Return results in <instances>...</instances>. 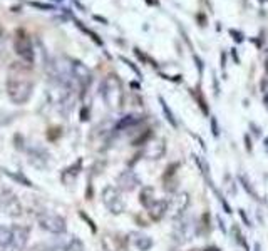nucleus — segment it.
<instances>
[{
    "label": "nucleus",
    "instance_id": "1",
    "mask_svg": "<svg viewBox=\"0 0 268 251\" xmlns=\"http://www.w3.org/2000/svg\"><path fill=\"white\" fill-rule=\"evenodd\" d=\"M32 79L29 67L22 64H12L9 69V75H7V94L12 102L15 104H24L30 97L32 94Z\"/></svg>",
    "mask_w": 268,
    "mask_h": 251
},
{
    "label": "nucleus",
    "instance_id": "2",
    "mask_svg": "<svg viewBox=\"0 0 268 251\" xmlns=\"http://www.w3.org/2000/svg\"><path fill=\"white\" fill-rule=\"evenodd\" d=\"M102 97L111 109H119L122 106L124 92H122V84L116 75H107L104 84H102Z\"/></svg>",
    "mask_w": 268,
    "mask_h": 251
},
{
    "label": "nucleus",
    "instance_id": "3",
    "mask_svg": "<svg viewBox=\"0 0 268 251\" xmlns=\"http://www.w3.org/2000/svg\"><path fill=\"white\" fill-rule=\"evenodd\" d=\"M102 203L107 208V211L113 213V215H121L126 209L124 198L116 186H106L102 189Z\"/></svg>",
    "mask_w": 268,
    "mask_h": 251
},
{
    "label": "nucleus",
    "instance_id": "4",
    "mask_svg": "<svg viewBox=\"0 0 268 251\" xmlns=\"http://www.w3.org/2000/svg\"><path fill=\"white\" fill-rule=\"evenodd\" d=\"M14 47H15V54H17L27 65H30L32 62H34V50H32L30 37H29L27 32L22 31V29L15 32Z\"/></svg>",
    "mask_w": 268,
    "mask_h": 251
},
{
    "label": "nucleus",
    "instance_id": "5",
    "mask_svg": "<svg viewBox=\"0 0 268 251\" xmlns=\"http://www.w3.org/2000/svg\"><path fill=\"white\" fill-rule=\"evenodd\" d=\"M0 209L10 218L22 215V204L9 188H0Z\"/></svg>",
    "mask_w": 268,
    "mask_h": 251
},
{
    "label": "nucleus",
    "instance_id": "6",
    "mask_svg": "<svg viewBox=\"0 0 268 251\" xmlns=\"http://www.w3.org/2000/svg\"><path fill=\"white\" fill-rule=\"evenodd\" d=\"M198 233V223H195L193 218H179L176 220L175 224V231H173V236L178 243H186L189 240H193V236Z\"/></svg>",
    "mask_w": 268,
    "mask_h": 251
},
{
    "label": "nucleus",
    "instance_id": "7",
    "mask_svg": "<svg viewBox=\"0 0 268 251\" xmlns=\"http://www.w3.org/2000/svg\"><path fill=\"white\" fill-rule=\"evenodd\" d=\"M37 221H39L40 228L52 234H62L65 231V220L54 213H40L37 216Z\"/></svg>",
    "mask_w": 268,
    "mask_h": 251
},
{
    "label": "nucleus",
    "instance_id": "8",
    "mask_svg": "<svg viewBox=\"0 0 268 251\" xmlns=\"http://www.w3.org/2000/svg\"><path fill=\"white\" fill-rule=\"evenodd\" d=\"M189 206V194L188 192H176L173 194V198L168 201V213L171 220H179V218L184 216L186 209Z\"/></svg>",
    "mask_w": 268,
    "mask_h": 251
},
{
    "label": "nucleus",
    "instance_id": "9",
    "mask_svg": "<svg viewBox=\"0 0 268 251\" xmlns=\"http://www.w3.org/2000/svg\"><path fill=\"white\" fill-rule=\"evenodd\" d=\"M29 234H30V229L27 226H20V224L12 226L10 243L3 248V251H22L27 245Z\"/></svg>",
    "mask_w": 268,
    "mask_h": 251
},
{
    "label": "nucleus",
    "instance_id": "10",
    "mask_svg": "<svg viewBox=\"0 0 268 251\" xmlns=\"http://www.w3.org/2000/svg\"><path fill=\"white\" fill-rule=\"evenodd\" d=\"M166 153V144H164V139H149L146 142L143 149V156L146 159H161Z\"/></svg>",
    "mask_w": 268,
    "mask_h": 251
},
{
    "label": "nucleus",
    "instance_id": "11",
    "mask_svg": "<svg viewBox=\"0 0 268 251\" xmlns=\"http://www.w3.org/2000/svg\"><path fill=\"white\" fill-rule=\"evenodd\" d=\"M139 186V178L136 176L134 171L127 169L122 171L118 176V189L119 191H134Z\"/></svg>",
    "mask_w": 268,
    "mask_h": 251
},
{
    "label": "nucleus",
    "instance_id": "12",
    "mask_svg": "<svg viewBox=\"0 0 268 251\" xmlns=\"http://www.w3.org/2000/svg\"><path fill=\"white\" fill-rule=\"evenodd\" d=\"M49 161H51V157H49V153L45 149L42 148L29 149V162L34 167H37V169H47Z\"/></svg>",
    "mask_w": 268,
    "mask_h": 251
},
{
    "label": "nucleus",
    "instance_id": "13",
    "mask_svg": "<svg viewBox=\"0 0 268 251\" xmlns=\"http://www.w3.org/2000/svg\"><path fill=\"white\" fill-rule=\"evenodd\" d=\"M102 248L106 251H122L124 248V240H122L119 234H114V233H106L102 234Z\"/></svg>",
    "mask_w": 268,
    "mask_h": 251
},
{
    "label": "nucleus",
    "instance_id": "14",
    "mask_svg": "<svg viewBox=\"0 0 268 251\" xmlns=\"http://www.w3.org/2000/svg\"><path fill=\"white\" fill-rule=\"evenodd\" d=\"M72 74L82 87H88V84L90 82V72H89L88 67H86L84 64H81V62L74 61L72 62Z\"/></svg>",
    "mask_w": 268,
    "mask_h": 251
},
{
    "label": "nucleus",
    "instance_id": "15",
    "mask_svg": "<svg viewBox=\"0 0 268 251\" xmlns=\"http://www.w3.org/2000/svg\"><path fill=\"white\" fill-rule=\"evenodd\" d=\"M148 213H149L152 221H159L166 216L168 213V201L166 199H156L154 203L148 208Z\"/></svg>",
    "mask_w": 268,
    "mask_h": 251
},
{
    "label": "nucleus",
    "instance_id": "16",
    "mask_svg": "<svg viewBox=\"0 0 268 251\" xmlns=\"http://www.w3.org/2000/svg\"><path fill=\"white\" fill-rule=\"evenodd\" d=\"M129 241H131V245H133L134 248H138L139 251H148L152 248V240L143 233H131Z\"/></svg>",
    "mask_w": 268,
    "mask_h": 251
},
{
    "label": "nucleus",
    "instance_id": "17",
    "mask_svg": "<svg viewBox=\"0 0 268 251\" xmlns=\"http://www.w3.org/2000/svg\"><path fill=\"white\" fill-rule=\"evenodd\" d=\"M139 201H141V204L144 208H149L152 203L156 201V196H154V189H152L151 186H146V188H143V191H141V194H139Z\"/></svg>",
    "mask_w": 268,
    "mask_h": 251
},
{
    "label": "nucleus",
    "instance_id": "18",
    "mask_svg": "<svg viewBox=\"0 0 268 251\" xmlns=\"http://www.w3.org/2000/svg\"><path fill=\"white\" fill-rule=\"evenodd\" d=\"M81 166H82V161L79 159V161H77L74 166L67 167V169H65L64 173H62V181H65V179H67L69 176H71V181H69V184H72L74 181H76V176L79 174V171H81Z\"/></svg>",
    "mask_w": 268,
    "mask_h": 251
},
{
    "label": "nucleus",
    "instance_id": "19",
    "mask_svg": "<svg viewBox=\"0 0 268 251\" xmlns=\"http://www.w3.org/2000/svg\"><path fill=\"white\" fill-rule=\"evenodd\" d=\"M64 251H84V243L77 236H71L64 245Z\"/></svg>",
    "mask_w": 268,
    "mask_h": 251
},
{
    "label": "nucleus",
    "instance_id": "20",
    "mask_svg": "<svg viewBox=\"0 0 268 251\" xmlns=\"http://www.w3.org/2000/svg\"><path fill=\"white\" fill-rule=\"evenodd\" d=\"M139 121H141V117H139V116L129 114V116L122 117V119L119 121V123H118V126H116V129H127V127H131V126L138 124Z\"/></svg>",
    "mask_w": 268,
    "mask_h": 251
},
{
    "label": "nucleus",
    "instance_id": "21",
    "mask_svg": "<svg viewBox=\"0 0 268 251\" xmlns=\"http://www.w3.org/2000/svg\"><path fill=\"white\" fill-rule=\"evenodd\" d=\"M232 234H233L235 243H237V245H240L241 248H245L246 251H250V248H248V243H246L245 236H243V233L240 231V228H238L237 224H233V226H232Z\"/></svg>",
    "mask_w": 268,
    "mask_h": 251
},
{
    "label": "nucleus",
    "instance_id": "22",
    "mask_svg": "<svg viewBox=\"0 0 268 251\" xmlns=\"http://www.w3.org/2000/svg\"><path fill=\"white\" fill-rule=\"evenodd\" d=\"M12 238V228H7V226H0V246L5 248L10 243Z\"/></svg>",
    "mask_w": 268,
    "mask_h": 251
},
{
    "label": "nucleus",
    "instance_id": "23",
    "mask_svg": "<svg viewBox=\"0 0 268 251\" xmlns=\"http://www.w3.org/2000/svg\"><path fill=\"white\" fill-rule=\"evenodd\" d=\"M159 102H161V107H163V111H164V116H166V119H168V123H170L173 127H176V119L175 117H173V112L170 111V109H168V104L164 102V99L163 97H159Z\"/></svg>",
    "mask_w": 268,
    "mask_h": 251
},
{
    "label": "nucleus",
    "instance_id": "24",
    "mask_svg": "<svg viewBox=\"0 0 268 251\" xmlns=\"http://www.w3.org/2000/svg\"><path fill=\"white\" fill-rule=\"evenodd\" d=\"M240 181H241L243 188H245V191L248 192V194H251V196H253L255 199H260V198H258V194H257V191H255V189H253V186H251V183H248V181H246L245 174H240Z\"/></svg>",
    "mask_w": 268,
    "mask_h": 251
},
{
    "label": "nucleus",
    "instance_id": "25",
    "mask_svg": "<svg viewBox=\"0 0 268 251\" xmlns=\"http://www.w3.org/2000/svg\"><path fill=\"white\" fill-rule=\"evenodd\" d=\"M3 173H5V174H9L12 179H15V181L22 183L24 186H32V183L29 181V179H27V178H26V176H24V174H20V173H19V174H12L10 171H5V169H3Z\"/></svg>",
    "mask_w": 268,
    "mask_h": 251
},
{
    "label": "nucleus",
    "instance_id": "26",
    "mask_svg": "<svg viewBox=\"0 0 268 251\" xmlns=\"http://www.w3.org/2000/svg\"><path fill=\"white\" fill-rule=\"evenodd\" d=\"M195 95L198 97V102H200V107H201V111H203L205 114H208V107H206V100H205V97H203V94H201V92H200V89H196Z\"/></svg>",
    "mask_w": 268,
    "mask_h": 251
},
{
    "label": "nucleus",
    "instance_id": "27",
    "mask_svg": "<svg viewBox=\"0 0 268 251\" xmlns=\"http://www.w3.org/2000/svg\"><path fill=\"white\" fill-rule=\"evenodd\" d=\"M30 251H56L54 248H51L49 245H44V243H37L30 248Z\"/></svg>",
    "mask_w": 268,
    "mask_h": 251
},
{
    "label": "nucleus",
    "instance_id": "28",
    "mask_svg": "<svg viewBox=\"0 0 268 251\" xmlns=\"http://www.w3.org/2000/svg\"><path fill=\"white\" fill-rule=\"evenodd\" d=\"M211 124H213V134H214V136H218V132H220V131H218V126H216V121H214V117H211Z\"/></svg>",
    "mask_w": 268,
    "mask_h": 251
},
{
    "label": "nucleus",
    "instance_id": "29",
    "mask_svg": "<svg viewBox=\"0 0 268 251\" xmlns=\"http://www.w3.org/2000/svg\"><path fill=\"white\" fill-rule=\"evenodd\" d=\"M232 33L235 35L233 39L237 40V42H241V40H243V37H241V33H240V32H235V31H232Z\"/></svg>",
    "mask_w": 268,
    "mask_h": 251
},
{
    "label": "nucleus",
    "instance_id": "30",
    "mask_svg": "<svg viewBox=\"0 0 268 251\" xmlns=\"http://www.w3.org/2000/svg\"><path fill=\"white\" fill-rule=\"evenodd\" d=\"M253 251H260V245H258V243H255V248H253Z\"/></svg>",
    "mask_w": 268,
    "mask_h": 251
},
{
    "label": "nucleus",
    "instance_id": "31",
    "mask_svg": "<svg viewBox=\"0 0 268 251\" xmlns=\"http://www.w3.org/2000/svg\"><path fill=\"white\" fill-rule=\"evenodd\" d=\"M265 67H267V72H268V59H267V65Z\"/></svg>",
    "mask_w": 268,
    "mask_h": 251
},
{
    "label": "nucleus",
    "instance_id": "32",
    "mask_svg": "<svg viewBox=\"0 0 268 251\" xmlns=\"http://www.w3.org/2000/svg\"><path fill=\"white\" fill-rule=\"evenodd\" d=\"M193 251H198V250H193Z\"/></svg>",
    "mask_w": 268,
    "mask_h": 251
}]
</instances>
